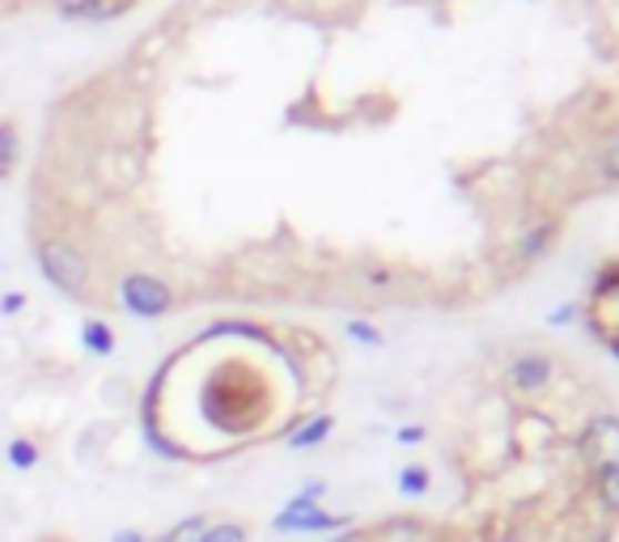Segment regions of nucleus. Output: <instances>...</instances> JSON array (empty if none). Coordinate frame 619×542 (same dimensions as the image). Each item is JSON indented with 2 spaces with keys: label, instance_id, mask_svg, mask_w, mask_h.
Returning <instances> with one entry per match:
<instances>
[{
  "label": "nucleus",
  "instance_id": "f03ea898",
  "mask_svg": "<svg viewBox=\"0 0 619 542\" xmlns=\"http://www.w3.org/2000/svg\"><path fill=\"white\" fill-rule=\"evenodd\" d=\"M318 495H323V483H310L302 495L288 500L285 513H276V530L281 534H318V530H344L348 518H332V513H318Z\"/></svg>",
  "mask_w": 619,
  "mask_h": 542
},
{
  "label": "nucleus",
  "instance_id": "412c9836",
  "mask_svg": "<svg viewBox=\"0 0 619 542\" xmlns=\"http://www.w3.org/2000/svg\"><path fill=\"white\" fill-rule=\"evenodd\" d=\"M4 309H9V314L22 309V293H9V297H4Z\"/></svg>",
  "mask_w": 619,
  "mask_h": 542
},
{
  "label": "nucleus",
  "instance_id": "0eeeda50",
  "mask_svg": "<svg viewBox=\"0 0 619 542\" xmlns=\"http://www.w3.org/2000/svg\"><path fill=\"white\" fill-rule=\"evenodd\" d=\"M81 339H85V348H90V352H98V356L115 352V330L106 327V323H85Z\"/></svg>",
  "mask_w": 619,
  "mask_h": 542
},
{
  "label": "nucleus",
  "instance_id": "ddd939ff",
  "mask_svg": "<svg viewBox=\"0 0 619 542\" xmlns=\"http://www.w3.org/2000/svg\"><path fill=\"white\" fill-rule=\"evenodd\" d=\"M548 237H551V225H539L535 234L522 237V259H535V255H544L548 250Z\"/></svg>",
  "mask_w": 619,
  "mask_h": 542
},
{
  "label": "nucleus",
  "instance_id": "39448f33",
  "mask_svg": "<svg viewBox=\"0 0 619 542\" xmlns=\"http://www.w3.org/2000/svg\"><path fill=\"white\" fill-rule=\"evenodd\" d=\"M509 381L522 390V395H539L544 386L551 381V360L548 356H518L514 365H509Z\"/></svg>",
  "mask_w": 619,
  "mask_h": 542
},
{
  "label": "nucleus",
  "instance_id": "4468645a",
  "mask_svg": "<svg viewBox=\"0 0 619 542\" xmlns=\"http://www.w3.org/2000/svg\"><path fill=\"white\" fill-rule=\"evenodd\" d=\"M204 542H246V530L234 525V521H225V525H209Z\"/></svg>",
  "mask_w": 619,
  "mask_h": 542
},
{
  "label": "nucleus",
  "instance_id": "f257e3e1",
  "mask_svg": "<svg viewBox=\"0 0 619 542\" xmlns=\"http://www.w3.org/2000/svg\"><path fill=\"white\" fill-rule=\"evenodd\" d=\"M39 267H43V276H48L60 293H69V297H81L85 293V284H90V263L85 255L69 246V242H43L39 246Z\"/></svg>",
  "mask_w": 619,
  "mask_h": 542
},
{
  "label": "nucleus",
  "instance_id": "f3484780",
  "mask_svg": "<svg viewBox=\"0 0 619 542\" xmlns=\"http://www.w3.org/2000/svg\"><path fill=\"white\" fill-rule=\"evenodd\" d=\"M111 542H149V539H144L141 530H120V534H115Z\"/></svg>",
  "mask_w": 619,
  "mask_h": 542
},
{
  "label": "nucleus",
  "instance_id": "a211bd4d",
  "mask_svg": "<svg viewBox=\"0 0 619 542\" xmlns=\"http://www.w3.org/2000/svg\"><path fill=\"white\" fill-rule=\"evenodd\" d=\"M420 437H425V432H420V428H404V432H399V441H404V446H416V441H420Z\"/></svg>",
  "mask_w": 619,
  "mask_h": 542
},
{
  "label": "nucleus",
  "instance_id": "2eb2a0df",
  "mask_svg": "<svg viewBox=\"0 0 619 542\" xmlns=\"http://www.w3.org/2000/svg\"><path fill=\"white\" fill-rule=\"evenodd\" d=\"M348 335H353V339H361V344H374V348L382 344V335L369 327V323H348Z\"/></svg>",
  "mask_w": 619,
  "mask_h": 542
},
{
  "label": "nucleus",
  "instance_id": "20e7f679",
  "mask_svg": "<svg viewBox=\"0 0 619 542\" xmlns=\"http://www.w3.org/2000/svg\"><path fill=\"white\" fill-rule=\"evenodd\" d=\"M581 462L590 471H607V467H619V416H598L595 425L581 432Z\"/></svg>",
  "mask_w": 619,
  "mask_h": 542
},
{
  "label": "nucleus",
  "instance_id": "423d86ee",
  "mask_svg": "<svg viewBox=\"0 0 619 542\" xmlns=\"http://www.w3.org/2000/svg\"><path fill=\"white\" fill-rule=\"evenodd\" d=\"M335 420L332 416H318V420H310L306 428H297L293 437H288V449H310V446H323L327 437H332Z\"/></svg>",
  "mask_w": 619,
  "mask_h": 542
},
{
  "label": "nucleus",
  "instance_id": "dca6fc26",
  "mask_svg": "<svg viewBox=\"0 0 619 542\" xmlns=\"http://www.w3.org/2000/svg\"><path fill=\"white\" fill-rule=\"evenodd\" d=\"M55 4H60V13H81V18H85L98 0H55Z\"/></svg>",
  "mask_w": 619,
  "mask_h": 542
},
{
  "label": "nucleus",
  "instance_id": "6ab92c4d",
  "mask_svg": "<svg viewBox=\"0 0 619 542\" xmlns=\"http://www.w3.org/2000/svg\"><path fill=\"white\" fill-rule=\"evenodd\" d=\"M332 542H369V534H365V530H348V534H339V539H332Z\"/></svg>",
  "mask_w": 619,
  "mask_h": 542
},
{
  "label": "nucleus",
  "instance_id": "1a4fd4ad",
  "mask_svg": "<svg viewBox=\"0 0 619 542\" xmlns=\"http://www.w3.org/2000/svg\"><path fill=\"white\" fill-rule=\"evenodd\" d=\"M204 534H209V518H187L179 521L174 530H166L162 542H204Z\"/></svg>",
  "mask_w": 619,
  "mask_h": 542
},
{
  "label": "nucleus",
  "instance_id": "6e6552de",
  "mask_svg": "<svg viewBox=\"0 0 619 542\" xmlns=\"http://www.w3.org/2000/svg\"><path fill=\"white\" fill-rule=\"evenodd\" d=\"M595 492H598V500L611 509V513H619V467L595 471Z\"/></svg>",
  "mask_w": 619,
  "mask_h": 542
},
{
  "label": "nucleus",
  "instance_id": "4be33fe9",
  "mask_svg": "<svg viewBox=\"0 0 619 542\" xmlns=\"http://www.w3.org/2000/svg\"><path fill=\"white\" fill-rule=\"evenodd\" d=\"M43 542H64V539H43Z\"/></svg>",
  "mask_w": 619,
  "mask_h": 542
},
{
  "label": "nucleus",
  "instance_id": "aec40b11",
  "mask_svg": "<svg viewBox=\"0 0 619 542\" xmlns=\"http://www.w3.org/2000/svg\"><path fill=\"white\" fill-rule=\"evenodd\" d=\"M607 174H611V178H619V144L611 149V157H607Z\"/></svg>",
  "mask_w": 619,
  "mask_h": 542
},
{
  "label": "nucleus",
  "instance_id": "f8f14e48",
  "mask_svg": "<svg viewBox=\"0 0 619 542\" xmlns=\"http://www.w3.org/2000/svg\"><path fill=\"white\" fill-rule=\"evenodd\" d=\"M9 462H13L18 471H30V467L39 462V449L30 446V441H13V446H9Z\"/></svg>",
  "mask_w": 619,
  "mask_h": 542
},
{
  "label": "nucleus",
  "instance_id": "7ed1b4c3",
  "mask_svg": "<svg viewBox=\"0 0 619 542\" xmlns=\"http://www.w3.org/2000/svg\"><path fill=\"white\" fill-rule=\"evenodd\" d=\"M120 301H123V309L136 314V318H162V314L174 306V293H170L166 280L144 276V272H132V276H123V284H120Z\"/></svg>",
  "mask_w": 619,
  "mask_h": 542
},
{
  "label": "nucleus",
  "instance_id": "9b49d317",
  "mask_svg": "<svg viewBox=\"0 0 619 542\" xmlns=\"http://www.w3.org/2000/svg\"><path fill=\"white\" fill-rule=\"evenodd\" d=\"M13 157H18V132L9 123H0V174H9Z\"/></svg>",
  "mask_w": 619,
  "mask_h": 542
},
{
  "label": "nucleus",
  "instance_id": "9d476101",
  "mask_svg": "<svg viewBox=\"0 0 619 542\" xmlns=\"http://www.w3.org/2000/svg\"><path fill=\"white\" fill-rule=\"evenodd\" d=\"M399 492L404 495L429 492V471H425V467H404V474H399Z\"/></svg>",
  "mask_w": 619,
  "mask_h": 542
}]
</instances>
